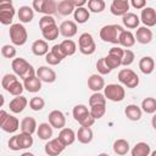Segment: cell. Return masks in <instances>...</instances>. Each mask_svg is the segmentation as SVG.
I'll use <instances>...</instances> for the list:
<instances>
[{"label": "cell", "mask_w": 156, "mask_h": 156, "mask_svg": "<svg viewBox=\"0 0 156 156\" xmlns=\"http://www.w3.org/2000/svg\"><path fill=\"white\" fill-rule=\"evenodd\" d=\"M88 113H89L88 107H87L85 105H82V104L76 105V106L73 107V111H72L73 118H74L77 122H79L80 119H83V118H84V117H85Z\"/></svg>", "instance_id": "obj_39"}, {"label": "cell", "mask_w": 156, "mask_h": 156, "mask_svg": "<svg viewBox=\"0 0 156 156\" xmlns=\"http://www.w3.org/2000/svg\"><path fill=\"white\" fill-rule=\"evenodd\" d=\"M17 51L15 49L13 45H10V44H6L1 48V55L5 57V58H13L16 56Z\"/></svg>", "instance_id": "obj_46"}, {"label": "cell", "mask_w": 156, "mask_h": 156, "mask_svg": "<svg viewBox=\"0 0 156 156\" xmlns=\"http://www.w3.org/2000/svg\"><path fill=\"white\" fill-rule=\"evenodd\" d=\"M113 151L117 155H127L129 152V143L126 139H117L113 143Z\"/></svg>", "instance_id": "obj_36"}, {"label": "cell", "mask_w": 156, "mask_h": 156, "mask_svg": "<svg viewBox=\"0 0 156 156\" xmlns=\"http://www.w3.org/2000/svg\"><path fill=\"white\" fill-rule=\"evenodd\" d=\"M58 30H60V34L63 35L65 38H72L77 34L78 27L74 21H63L60 24Z\"/></svg>", "instance_id": "obj_15"}, {"label": "cell", "mask_w": 156, "mask_h": 156, "mask_svg": "<svg viewBox=\"0 0 156 156\" xmlns=\"http://www.w3.org/2000/svg\"><path fill=\"white\" fill-rule=\"evenodd\" d=\"M96 69H98V72H99L100 74H108V73L111 72V69L106 66L104 57H101V58L98 60V62H96Z\"/></svg>", "instance_id": "obj_48"}, {"label": "cell", "mask_w": 156, "mask_h": 156, "mask_svg": "<svg viewBox=\"0 0 156 156\" xmlns=\"http://www.w3.org/2000/svg\"><path fill=\"white\" fill-rule=\"evenodd\" d=\"M7 116H9V113H7L5 110H1V108H0V126L2 124V122L5 121V118H6Z\"/></svg>", "instance_id": "obj_56"}, {"label": "cell", "mask_w": 156, "mask_h": 156, "mask_svg": "<svg viewBox=\"0 0 156 156\" xmlns=\"http://www.w3.org/2000/svg\"><path fill=\"white\" fill-rule=\"evenodd\" d=\"M145 27H154L156 24V11L154 7H143L141 9V13H140V18H139Z\"/></svg>", "instance_id": "obj_10"}, {"label": "cell", "mask_w": 156, "mask_h": 156, "mask_svg": "<svg viewBox=\"0 0 156 156\" xmlns=\"http://www.w3.org/2000/svg\"><path fill=\"white\" fill-rule=\"evenodd\" d=\"M21 132L33 134L37 130V121L33 117H24L21 121Z\"/></svg>", "instance_id": "obj_32"}, {"label": "cell", "mask_w": 156, "mask_h": 156, "mask_svg": "<svg viewBox=\"0 0 156 156\" xmlns=\"http://www.w3.org/2000/svg\"><path fill=\"white\" fill-rule=\"evenodd\" d=\"M37 134L39 136V139L41 140H49L52 136V127L50 126V123H40L39 126H37Z\"/></svg>", "instance_id": "obj_31"}, {"label": "cell", "mask_w": 156, "mask_h": 156, "mask_svg": "<svg viewBox=\"0 0 156 156\" xmlns=\"http://www.w3.org/2000/svg\"><path fill=\"white\" fill-rule=\"evenodd\" d=\"M54 23H56V22H55V18L51 15H44L39 20V27H40V29L44 28V27H48L50 24H54Z\"/></svg>", "instance_id": "obj_49"}, {"label": "cell", "mask_w": 156, "mask_h": 156, "mask_svg": "<svg viewBox=\"0 0 156 156\" xmlns=\"http://www.w3.org/2000/svg\"><path fill=\"white\" fill-rule=\"evenodd\" d=\"M4 102H5V98H4V95H2V94H0V107H2Z\"/></svg>", "instance_id": "obj_58"}, {"label": "cell", "mask_w": 156, "mask_h": 156, "mask_svg": "<svg viewBox=\"0 0 156 156\" xmlns=\"http://www.w3.org/2000/svg\"><path fill=\"white\" fill-rule=\"evenodd\" d=\"M17 16H18V20L22 23H29L34 18V10L29 6H21L18 9Z\"/></svg>", "instance_id": "obj_26"}, {"label": "cell", "mask_w": 156, "mask_h": 156, "mask_svg": "<svg viewBox=\"0 0 156 156\" xmlns=\"http://www.w3.org/2000/svg\"><path fill=\"white\" fill-rule=\"evenodd\" d=\"M105 60V63L106 66L112 71L115 68H118L121 66V57L116 56V55H112V54H108L106 57H104Z\"/></svg>", "instance_id": "obj_41"}, {"label": "cell", "mask_w": 156, "mask_h": 156, "mask_svg": "<svg viewBox=\"0 0 156 156\" xmlns=\"http://www.w3.org/2000/svg\"><path fill=\"white\" fill-rule=\"evenodd\" d=\"M78 46H79V51L83 55H93L96 50V44L90 33H83L79 35Z\"/></svg>", "instance_id": "obj_7"}, {"label": "cell", "mask_w": 156, "mask_h": 156, "mask_svg": "<svg viewBox=\"0 0 156 156\" xmlns=\"http://www.w3.org/2000/svg\"><path fill=\"white\" fill-rule=\"evenodd\" d=\"M123 49H121V48H111L110 49V51H108V54H112V55H116V56H118V57H121L122 58V56H123Z\"/></svg>", "instance_id": "obj_54"}, {"label": "cell", "mask_w": 156, "mask_h": 156, "mask_svg": "<svg viewBox=\"0 0 156 156\" xmlns=\"http://www.w3.org/2000/svg\"><path fill=\"white\" fill-rule=\"evenodd\" d=\"M141 111L146 113H155L156 112V99L155 98H145L141 101Z\"/></svg>", "instance_id": "obj_38"}, {"label": "cell", "mask_w": 156, "mask_h": 156, "mask_svg": "<svg viewBox=\"0 0 156 156\" xmlns=\"http://www.w3.org/2000/svg\"><path fill=\"white\" fill-rule=\"evenodd\" d=\"M9 4H12V0H0V6L9 5Z\"/></svg>", "instance_id": "obj_57"}, {"label": "cell", "mask_w": 156, "mask_h": 156, "mask_svg": "<svg viewBox=\"0 0 156 156\" xmlns=\"http://www.w3.org/2000/svg\"><path fill=\"white\" fill-rule=\"evenodd\" d=\"M88 9L94 13H100L105 10V1L104 0H88Z\"/></svg>", "instance_id": "obj_40"}, {"label": "cell", "mask_w": 156, "mask_h": 156, "mask_svg": "<svg viewBox=\"0 0 156 156\" xmlns=\"http://www.w3.org/2000/svg\"><path fill=\"white\" fill-rule=\"evenodd\" d=\"M71 1L74 5V7H80V6H84L88 0H71Z\"/></svg>", "instance_id": "obj_55"}, {"label": "cell", "mask_w": 156, "mask_h": 156, "mask_svg": "<svg viewBox=\"0 0 156 156\" xmlns=\"http://www.w3.org/2000/svg\"><path fill=\"white\" fill-rule=\"evenodd\" d=\"M66 149V146L62 144V141L58 139V138H55V139H49L48 143L45 144V154L49 155V156H57L60 155L63 150Z\"/></svg>", "instance_id": "obj_9"}, {"label": "cell", "mask_w": 156, "mask_h": 156, "mask_svg": "<svg viewBox=\"0 0 156 156\" xmlns=\"http://www.w3.org/2000/svg\"><path fill=\"white\" fill-rule=\"evenodd\" d=\"M139 68L144 74H151L155 69V61L151 56H144L139 61Z\"/></svg>", "instance_id": "obj_25"}, {"label": "cell", "mask_w": 156, "mask_h": 156, "mask_svg": "<svg viewBox=\"0 0 156 156\" xmlns=\"http://www.w3.org/2000/svg\"><path fill=\"white\" fill-rule=\"evenodd\" d=\"M150 152H151L150 145L147 143H144V141L136 143L130 151L132 156H147V155H150Z\"/></svg>", "instance_id": "obj_33"}, {"label": "cell", "mask_w": 156, "mask_h": 156, "mask_svg": "<svg viewBox=\"0 0 156 156\" xmlns=\"http://www.w3.org/2000/svg\"><path fill=\"white\" fill-rule=\"evenodd\" d=\"M73 17H74V22H76V23L83 24V23H85V22L89 20L90 12H89V10L85 9L84 6L76 7L74 11H73Z\"/></svg>", "instance_id": "obj_29"}, {"label": "cell", "mask_w": 156, "mask_h": 156, "mask_svg": "<svg viewBox=\"0 0 156 156\" xmlns=\"http://www.w3.org/2000/svg\"><path fill=\"white\" fill-rule=\"evenodd\" d=\"M11 67H12V71L15 72V74L22 79H26V78L35 74V69L33 68V66L22 57L13 58L11 62Z\"/></svg>", "instance_id": "obj_1"}, {"label": "cell", "mask_w": 156, "mask_h": 156, "mask_svg": "<svg viewBox=\"0 0 156 156\" xmlns=\"http://www.w3.org/2000/svg\"><path fill=\"white\" fill-rule=\"evenodd\" d=\"M45 61H46V63L48 65H51V66H56V65H58L62 60L61 58H58L52 51H48L46 52V55H45Z\"/></svg>", "instance_id": "obj_47"}, {"label": "cell", "mask_w": 156, "mask_h": 156, "mask_svg": "<svg viewBox=\"0 0 156 156\" xmlns=\"http://www.w3.org/2000/svg\"><path fill=\"white\" fill-rule=\"evenodd\" d=\"M118 44L124 46V48H132L135 44V38L134 34L130 30H126L123 29L119 35H118Z\"/></svg>", "instance_id": "obj_22"}, {"label": "cell", "mask_w": 156, "mask_h": 156, "mask_svg": "<svg viewBox=\"0 0 156 156\" xmlns=\"http://www.w3.org/2000/svg\"><path fill=\"white\" fill-rule=\"evenodd\" d=\"M51 51L58 57V58H61V60H63L65 57H66V55L63 54V51H62V49H61V46H60V44H56V45H54L52 48H51Z\"/></svg>", "instance_id": "obj_52"}, {"label": "cell", "mask_w": 156, "mask_h": 156, "mask_svg": "<svg viewBox=\"0 0 156 156\" xmlns=\"http://www.w3.org/2000/svg\"><path fill=\"white\" fill-rule=\"evenodd\" d=\"M141 113H143L141 108L134 104H130L124 108V115L130 121H139L141 118Z\"/></svg>", "instance_id": "obj_30"}, {"label": "cell", "mask_w": 156, "mask_h": 156, "mask_svg": "<svg viewBox=\"0 0 156 156\" xmlns=\"http://www.w3.org/2000/svg\"><path fill=\"white\" fill-rule=\"evenodd\" d=\"M110 11L115 16H123L129 11V2L128 0H112Z\"/></svg>", "instance_id": "obj_14"}, {"label": "cell", "mask_w": 156, "mask_h": 156, "mask_svg": "<svg viewBox=\"0 0 156 156\" xmlns=\"http://www.w3.org/2000/svg\"><path fill=\"white\" fill-rule=\"evenodd\" d=\"M28 105V100L26 96L23 95H17L16 98H13L10 104H9V107L10 110L13 112V113H21Z\"/></svg>", "instance_id": "obj_16"}, {"label": "cell", "mask_w": 156, "mask_h": 156, "mask_svg": "<svg viewBox=\"0 0 156 156\" xmlns=\"http://www.w3.org/2000/svg\"><path fill=\"white\" fill-rule=\"evenodd\" d=\"M94 122H95V118L90 115V112L83 118V119H80L78 123L80 124V126H83V127H91L93 124H94Z\"/></svg>", "instance_id": "obj_50"}, {"label": "cell", "mask_w": 156, "mask_h": 156, "mask_svg": "<svg viewBox=\"0 0 156 156\" xmlns=\"http://www.w3.org/2000/svg\"><path fill=\"white\" fill-rule=\"evenodd\" d=\"M48 51H49V45L46 40L38 39L32 44V52L35 56H45Z\"/></svg>", "instance_id": "obj_28"}, {"label": "cell", "mask_w": 156, "mask_h": 156, "mask_svg": "<svg viewBox=\"0 0 156 156\" xmlns=\"http://www.w3.org/2000/svg\"><path fill=\"white\" fill-rule=\"evenodd\" d=\"M130 5L136 10H141L146 6V0H130Z\"/></svg>", "instance_id": "obj_53"}, {"label": "cell", "mask_w": 156, "mask_h": 156, "mask_svg": "<svg viewBox=\"0 0 156 156\" xmlns=\"http://www.w3.org/2000/svg\"><path fill=\"white\" fill-rule=\"evenodd\" d=\"M9 34H10V39L12 41L13 45H17V46H22L27 43V39H28V33H27V29L24 28L23 24L21 23H13L10 26V30H9Z\"/></svg>", "instance_id": "obj_3"}, {"label": "cell", "mask_w": 156, "mask_h": 156, "mask_svg": "<svg viewBox=\"0 0 156 156\" xmlns=\"http://www.w3.org/2000/svg\"><path fill=\"white\" fill-rule=\"evenodd\" d=\"M134 58H135V55H134V52L132 51V50H129V49H126L124 51H123V56H122V58H121V65L122 66H130L133 62H134Z\"/></svg>", "instance_id": "obj_43"}, {"label": "cell", "mask_w": 156, "mask_h": 156, "mask_svg": "<svg viewBox=\"0 0 156 156\" xmlns=\"http://www.w3.org/2000/svg\"><path fill=\"white\" fill-rule=\"evenodd\" d=\"M1 85L2 88L10 93L11 95L13 96H17V95H22L23 93V84L18 80L17 76L16 74H11V73H6L2 79H1Z\"/></svg>", "instance_id": "obj_2"}, {"label": "cell", "mask_w": 156, "mask_h": 156, "mask_svg": "<svg viewBox=\"0 0 156 156\" xmlns=\"http://www.w3.org/2000/svg\"><path fill=\"white\" fill-rule=\"evenodd\" d=\"M23 88L29 93H38L41 89V80L34 74L23 79Z\"/></svg>", "instance_id": "obj_19"}, {"label": "cell", "mask_w": 156, "mask_h": 156, "mask_svg": "<svg viewBox=\"0 0 156 156\" xmlns=\"http://www.w3.org/2000/svg\"><path fill=\"white\" fill-rule=\"evenodd\" d=\"M90 107L91 108H90L89 112L95 119H100L106 112V105L105 104H98V105H93Z\"/></svg>", "instance_id": "obj_42"}, {"label": "cell", "mask_w": 156, "mask_h": 156, "mask_svg": "<svg viewBox=\"0 0 156 156\" xmlns=\"http://www.w3.org/2000/svg\"><path fill=\"white\" fill-rule=\"evenodd\" d=\"M98 104H105L106 105V98L100 91H94V94L89 98V105H98Z\"/></svg>", "instance_id": "obj_45"}, {"label": "cell", "mask_w": 156, "mask_h": 156, "mask_svg": "<svg viewBox=\"0 0 156 156\" xmlns=\"http://www.w3.org/2000/svg\"><path fill=\"white\" fill-rule=\"evenodd\" d=\"M0 128L6 133H15L20 128V121H18L17 117H15L12 115H9L5 118V121L2 122V124L0 126Z\"/></svg>", "instance_id": "obj_18"}, {"label": "cell", "mask_w": 156, "mask_h": 156, "mask_svg": "<svg viewBox=\"0 0 156 156\" xmlns=\"http://www.w3.org/2000/svg\"><path fill=\"white\" fill-rule=\"evenodd\" d=\"M57 138L62 141V144L65 146H68V145H72L74 143V140H76V133H74V130L72 128L63 127V128H61Z\"/></svg>", "instance_id": "obj_20"}, {"label": "cell", "mask_w": 156, "mask_h": 156, "mask_svg": "<svg viewBox=\"0 0 156 156\" xmlns=\"http://www.w3.org/2000/svg\"><path fill=\"white\" fill-rule=\"evenodd\" d=\"M74 5L72 4L71 0H61L58 4H57V9H56V12H58L60 15L62 16H68L71 13H73L74 11Z\"/></svg>", "instance_id": "obj_34"}, {"label": "cell", "mask_w": 156, "mask_h": 156, "mask_svg": "<svg viewBox=\"0 0 156 156\" xmlns=\"http://www.w3.org/2000/svg\"><path fill=\"white\" fill-rule=\"evenodd\" d=\"M58 34H60V30H58V26L56 23L41 28V35L48 41H52V40L57 39Z\"/></svg>", "instance_id": "obj_21"}, {"label": "cell", "mask_w": 156, "mask_h": 156, "mask_svg": "<svg viewBox=\"0 0 156 156\" xmlns=\"http://www.w3.org/2000/svg\"><path fill=\"white\" fill-rule=\"evenodd\" d=\"M32 9L39 13L52 16L56 12L57 4L55 0H33Z\"/></svg>", "instance_id": "obj_8"}, {"label": "cell", "mask_w": 156, "mask_h": 156, "mask_svg": "<svg viewBox=\"0 0 156 156\" xmlns=\"http://www.w3.org/2000/svg\"><path fill=\"white\" fill-rule=\"evenodd\" d=\"M60 46H61L63 54L66 55V57H67V56H72V55L76 52V50H77L76 43H74L73 40H71V39L63 40L62 43H60Z\"/></svg>", "instance_id": "obj_37"}, {"label": "cell", "mask_w": 156, "mask_h": 156, "mask_svg": "<svg viewBox=\"0 0 156 156\" xmlns=\"http://www.w3.org/2000/svg\"><path fill=\"white\" fill-rule=\"evenodd\" d=\"M104 95L107 100L113 102H121L126 98V90L119 84H107L104 87Z\"/></svg>", "instance_id": "obj_5"}, {"label": "cell", "mask_w": 156, "mask_h": 156, "mask_svg": "<svg viewBox=\"0 0 156 156\" xmlns=\"http://www.w3.org/2000/svg\"><path fill=\"white\" fill-rule=\"evenodd\" d=\"M35 76L45 83H54L56 80V73L52 68L48 67V66H40L37 71H35Z\"/></svg>", "instance_id": "obj_13"}, {"label": "cell", "mask_w": 156, "mask_h": 156, "mask_svg": "<svg viewBox=\"0 0 156 156\" xmlns=\"http://www.w3.org/2000/svg\"><path fill=\"white\" fill-rule=\"evenodd\" d=\"M7 145H9V149H11L12 151H20V147H18V141H17V134L10 138V140H9Z\"/></svg>", "instance_id": "obj_51"}, {"label": "cell", "mask_w": 156, "mask_h": 156, "mask_svg": "<svg viewBox=\"0 0 156 156\" xmlns=\"http://www.w3.org/2000/svg\"><path fill=\"white\" fill-rule=\"evenodd\" d=\"M76 139H78V141L82 144H89L93 140V130L90 129V127L80 126V128L76 134Z\"/></svg>", "instance_id": "obj_24"}, {"label": "cell", "mask_w": 156, "mask_h": 156, "mask_svg": "<svg viewBox=\"0 0 156 156\" xmlns=\"http://www.w3.org/2000/svg\"><path fill=\"white\" fill-rule=\"evenodd\" d=\"M15 13H16V10L13 7V4L0 6V23L4 26L11 24Z\"/></svg>", "instance_id": "obj_12"}, {"label": "cell", "mask_w": 156, "mask_h": 156, "mask_svg": "<svg viewBox=\"0 0 156 156\" xmlns=\"http://www.w3.org/2000/svg\"><path fill=\"white\" fill-rule=\"evenodd\" d=\"M105 87V80L100 74H91L88 78V88L93 91H100Z\"/></svg>", "instance_id": "obj_23"}, {"label": "cell", "mask_w": 156, "mask_h": 156, "mask_svg": "<svg viewBox=\"0 0 156 156\" xmlns=\"http://www.w3.org/2000/svg\"><path fill=\"white\" fill-rule=\"evenodd\" d=\"M17 141H18V147L20 150H24V149H29L33 145V136L32 134L28 133H20L17 134Z\"/></svg>", "instance_id": "obj_35"}, {"label": "cell", "mask_w": 156, "mask_h": 156, "mask_svg": "<svg viewBox=\"0 0 156 156\" xmlns=\"http://www.w3.org/2000/svg\"><path fill=\"white\" fill-rule=\"evenodd\" d=\"M152 37H154V34H152V32H151V29L149 28V27H139L138 29H136V33H135V35H134V38H135V40L138 41V43H140V44H149L151 40H152Z\"/></svg>", "instance_id": "obj_17"}, {"label": "cell", "mask_w": 156, "mask_h": 156, "mask_svg": "<svg viewBox=\"0 0 156 156\" xmlns=\"http://www.w3.org/2000/svg\"><path fill=\"white\" fill-rule=\"evenodd\" d=\"M49 123L52 128H56V129H61L66 126V117L63 115L62 111L60 110H52L50 113H49Z\"/></svg>", "instance_id": "obj_11"}, {"label": "cell", "mask_w": 156, "mask_h": 156, "mask_svg": "<svg viewBox=\"0 0 156 156\" xmlns=\"http://www.w3.org/2000/svg\"><path fill=\"white\" fill-rule=\"evenodd\" d=\"M123 30V27L119 24H107L100 29V38L106 43L118 44V35Z\"/></svg>", "instance_id": "obj_4"}, {"label": "cell", "mask_w": 156, "mask_h": 156, "mask_svg": "<svg viewBox=\"0 0 156 156\" xmlns=\"http://www.w3.org/2000/svg\"><path fill=\"white\" fill-rule=\"evenodd\" d=\"M44 106H45V101L40 96H34L29 100V107L33 111H40L44 108Z\"/></svg>", "instance_id": "obj_44"}, {"label": "cell", "mask_w": 156, "mask_h": 156, "mask_svg": "<svg viewBox=\"0 0 156 156\" xmlns=\"http://www.w3.org/2000/svg\"><path fill=\"white\" fill-rule=\"evenodd\" d=\"M118 80L123 85H126L127 88H130V89L136 88L139 85V77L130 68H123V69H121L118 72Z\"/></svg>", "instance_id": "obj_6"}, {"label": "cell", "mask_w": 156, "mask_h": 156, "mask_svg": "<svg viewBox=\"0 0 156 156\" xmlns=\"http://www.w3.org/2000/svg\"><path fill=\"white\" fill-rule=\"evenodd\" d=\"M122 22H123V26L124 27H127L129 29H134V28H136L139 26L140 20H139V17L135 13L128 11L127 13H124L122 16Z\"/></svg>", "instance_id": "obj_27"}]
</instances>
